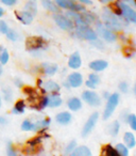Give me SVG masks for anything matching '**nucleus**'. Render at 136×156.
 Returning a JSON list of instances; mask_svg holds the SVG:
<instances>
[{
  "label": "nucleus",
  "mask_w": 136,
  "mask_h": 156,
  "mask_svg": "<svg viewBox=\"0 0 136 156\" xmlns=\"http://www.w3.org/2000/svg\"><path fill=\"white\" fill-rule=\"evenodd\" d=\"M3 5H8V7H13L17 3V0H0Z\"/></svg>",
  "instance_id": "40"
},
{
  "label": "nucleus",
  "mask_w": 136,
  "mask_h": 156,
  "mask_svg": "<svg viewBox=\"0 0 136 156\" xmlns=\"http://www.w3.org/2000/svg\"><path fill=\"white\" fill-rule=\"evenodd\" d=\"M25 110H26V102L20 100V101H17L16 104L14 105L13 109H12V112H13L14 115H22V113L25 112Z\"/></svg>",
  "instance_id": "23"
},
{
  "label": "nucleus",
  "mask_w": 136,
  "mask_h": 156,
  "mask_svg": "<svg viewBox=\"0 0 136 156\" xmlns=\"http://www.w3.org/2000/svg\"><path fill=\"white\" fill-rule=\"evenodd\" d=\"M123 141H124V144L127 145L129 149H133L135 147V144H136V139H135V136H134L133 133L131 132H127L123 136Z\"/></svg>",
  "instance_id": "20"
},
{
  "label": "nucleus",
  "mask_w": 136,
  "mask_h": 156,
  "mask_svg": "<svg viewBox=\"0 0 136 156\" xmlns=\"http://www.w3.org/2000/svg\"><path fill=\"white\" fill-rule=\"evenodd\" d=\"M102 154L106 156H118V153L117 151L115 150V147H113L111 144H108L104 147L103 151H102Z\"/></svg>",
  "instance_id": "27"
},
{
  "label": "nucleus",
  "mask_w": 136,
  "mask_h": 156,
  "mask_svg": "<svg viewBox=\"0 0 136 156\" xmlns=\"http://www.w3.org/2000/svg\"><path fill=\"white\" fill-rule=\"evenodd\" d=\"M71 120H72V115L68 111H62V112L58 113L55 115V121L60 125H67V124H69L71 122Z\"/></svg>",
  "instance_id": "12"
},
{
  "label": "nucleus",
  "mask_w": 136,
  "mask_h": 156,
  "mask_svg": "<svg viewBox=\"0 0 136 156\" xmlns=\"http://www.w3.org/2000/svg\"><path fill=\"white\" fill-rule=\"evenodd\" d=\"M82 65V59L79 52H74L68 59V66L72 69H78Z\"/></svg>",
  "instance_id": "11"
},
{
  "label": "nucleus",
  "mask_w": 136,
  "mask_h": 156,
  "mask_svg": "<svg viewBox=\"0 0 136 156\" xmlns=\"http://www.w3.org/2000/svg\"><path fill=\"white\" fill-rule=\"evenodd\" d=\"M25 11L31 13L33 16L36 15V13H37V2H36V0H29L28 2L25 5Z\"/></svg>",
  "instance_id": "24"
},
{
  "label": "nucleus",
  "mask_w": 136,
  "mask_h": 156,
  "mask_svg": "<svg viewBox=\"0 0 136 156\" xmlns=\"http://www.w3.org/2000/svg\"><path fill=\"white\" fill-rule=\"evenodd\" d=\"M67 83H69L71 88H79L83 83V76L78 72H74L68 76Z\"/></svg>",
  "instance_id": "10"
},
{
  "label": "nucleus",
  "mask_w": 136,
  "mask_h": 156,
  "mask_svg": "<svg viewBox=\"0 0 136 156\" xmlns=\"http://www.w3.org/2000/svg\"><path fill=\"white\" fill-rule=\"evenodd\" d=\"M123 2L127 3V5H129L130 7H132V8H135V5H136L135 0H123Z\"/></svg>",
  "instance_id": "43"
},
{
  "label": "nucleus",
  "mask_w": 136,
  "mask_h": 156,
  "mask_svg": "<svg viewBox=\"0 0 136 156\" xmlns=\"http://www.w3.org/2000/svg\"><path fill=\"white\" fill-rule=\"evenodd\" d=\"M5 35H7V37L10 40V41L15 42V41H17V40H18L17 32H16V31H14V30H12V29H10V28H9V30H8V32L5 33Z\"/></svg>",
  "instance_id": "33"
},
{
  "label": "nucleus",
  "mask_w": 136,
  "mask_h": 156,
  "mask_svg": "<svg viewBox=\"0 0 136 156\" xmlns=\"http://www.w3.org/2000/svg\"><path fill=\"white\" fill-rule=\"evenodd\" d=\"M128 124L130 125V127L132 128L133 130H136V115L134 113H131V115H128L127 119Z\"/></svg>",
  "instance_id": "29"
},
{
  "label": "nucleus",
  "mask_w": 136,
  "mask_h": 156,
  "mask_svg": "<svg viewBox=\"0 0 136 156\" xmlns=\"http://www.w3.org/2000/svg\"><path fill=\"white\" fill-rule=\"evenodd\" d=\"M63 101L61 98L60 94L53 93L50 96H48V107H51V108H56V107H60L62 105Z\"/></svg>",
  "instance_id": "15"
},
{
  "label": "nucleus",
  "mask_w": 136,
  "mask_h": 156,
  "mask_svg": "<svg viewBox=\"0 0 136 156\" xmlns=\"http://www.w3.org/2000/svg\"><path fill=\"white\" fill-rule=\"evenodd\" d=\"M88 80H89V81H91V83H93L94 85H96V86H98L100 83H101L100 76L98 75V74H96V73L89 74V76H88Z\"/></svg>",
  "instance_id": "32"
},
{
  "label": "nucleus",
  "mask_w": 136,
  "mask_h": 156,
  "mask_svg": "<svg viewBox=\"0 0 136 156\" xmlns=\"http://www.w3.org/2000/svg\"><path fill=\"white\" fill-rule=\"evenodd\" d=\"M76 147H77V141L71 140L68 144H67L66 149H65V154H71V152L76 149Z\"/></svg>",
  "instance_id": "34"
},
{
  "label": "nucleus",
  "mask_w": 136,
  "mask_h": 156,
  "mask_svg": "<svg viewBox=\"0 0 136 156\" xmlns=\"http://www.w3.org/2000/svg\"><path fill=\"white\" fill-rule=\"evenodd\" d=\"M41 139H43V137H41V136L36 137V138H32L31 140L28 141V144H30L31 147H34L35 145H37L38 143L41 142Z\"/></svg>",
  "instance_id": "36"
},
{
  "label": "nucleus",
  "mask_w": 136,
  "mask_h": 156,
  "mask_svg": "<svg viewBox=\"0 0 136 156\" xmlns=\"http://www.w3.org/2000/svg\"><path fill=\"white\" fill-rule=\"evenodd\" d=\"M103 20H104V26L108 28L112 31H118L122 28L121 25V20H119V16L115 15L113 12L106 11L103 14Z\"/></svg>",
  "instance_id": "1"
},
{
  "label": "nucleus",
  "mask_w": 136,
  "mask_h": 156,
  "mask_svg": "<svg viewBox=\"0 0 136 156\" xmlns=\"http://www.w3.org/2000/svg\"><path fill=\"white\" fill-rule=\"evenodd\" d=\"M3 93H5V101H8V102H10V101L12 100V91L10 89H5L3 88L2 89Z\"/></svg>",
  "instance_id": "39"
},
{
  "label": "nucleus",
  "mask_w": 136,
  "mask_h": 156,
  "mask_svg": "<svg viewBox=\"0 0 136 156\" xmlns=\"http://www.w3.org/2000/svg\"><path fill=\"white\" fill-rule=\"evenodd\" d=\"M85 85H86V87L87 88H89L91 90H95L96 88H97V86L96 85H94L91 81H89V80H86V83H85Z\"/></svg>",
  "instance_id": "41"
},
{
  "label": "nucleus",
  "mask_w": 136,
  "mask_h": 156,
  "mask_svg": "<svg viewBox=\"0 0 136 156\" xmlns=\"http://www.w3.org/2000/svg\"><path fill=\"white\" fill-rule=\"evenodd\" d=\"M58 65L54 64V63H48V62H45L41 64V69L43 72L48 76H53L54 74L58 72Z\"/></svg>",
  "instance_id": "16"
},
{
  "label": "nucleus",
  "mask_w": 136,
  "mask_h": 156,
  "mask_svg": "<svg viewBox=\"0 0 136 156\" xmlns=\"http://www.w3.org/2000/svg\"><path fill=\"white\" fill-rule=\"evenodd\" d=\"M32 126H33V123L30 120H25L22 123L20 128H22V130H24V132H31V130H32Z\"/></svg>",
  "instance_id": "31"
},
{
  "label": "nucleus",
  "mask_w": 136,
  "mask_h": 156,
  "mask_svg": "<svg viewBox=\"0 0 136 156\" xmlns=\"http://www.w3.org/2000/svg\"><path fill=\"white\" fill-rule=\"evenodd\" d=\"M3 14H5V10H3L2 8H0V17H1Z\"/></svg>",
  "instance_id": "47"
},
{
  "label": "nucleus",
  "mask_w": 136,
  "mask_h": 156,
  "mask_svg": "<svg viewBox=\"0 0 136 156\" xmlns=\"http://www.w3.org/2000/svg\"><path fill=\"white\" fill-rule=\"evenodd\" d=\"M0 108H1V96H0Z\"/></svg>",
  "instance_id": "50"
},
{
  "label": "nucleus",
  "mask_w": 136,
  "mask_h": 156,
  "mask_svg": "<svg viewBox=\"0 0 136 156\" xmlns=\"http://www.w3.org/2000/svg\"><path fill=\"white\" fill-rule=\"evenodd\" d=\"M7 154L9 156H15L16 155V152L14 150L13 145H12V142L8 143V147H7Z\"/></svg>",
  "instance_id": "38"
},
{
  "label": "nucleus",
  "mask_w": 136,
  "mask_h": 156,
  "mask_svg": "<svg viewBox=\"0 0 136 156\" xmlns=\"http://www.w3.org/2000/svg\"><path fill=\"white\" fill-rule=\"evenodd\" d=\"M108 66V63L105 60H94L89 63V69L94 72H102Z\"/></svg>",
  "instance_id": "13"
},
{
  "label": "nucleus",
  "mask_w": 136,
  "mask_h": 156,
  "mask_svg": "<svg viewBox=\"0 0 136 156\" xmlns=\"http://www.w3.org/2000/svg\"><path fill=\"white\" fill-rule=\"evenodd\" d=\"M9 51H8L7 49H2V51H1V54H0V63L2 65L7 64L8 61H9Z\"/></svg>",
  "instance_id": "30"
},
{
  "label": "nucleus",
  "mask_w": 136,
  "mask_h": 156,
  "mask_svg": "<svg viewBox=\"0 0 136 156\" xmlns=\"http://www.w3.org/2000/svg\"><path fill=\"white\" fill-rule=\"evenodd\" d=\"M82 100L87 105L93 107H98L101 105V98L94 90H85L82 93Z\"/></svg>",
  "instance_id": "5"
},
{
  "label": "nucleus",
  "mask_w": 136,
  "mask_h": 156,
  "mask_svg": "<svg viewBox=\"0 0 136 156\" xmlns=\"http://www.w3.org/2000/svg\"><path fill=\"white\" fill-rule=\"evenodd\" d=\"M1 50H2V47H1V46H0V51H1Z\"/></svg>",
  "instance_id": "51"
},
{
  "label": "nucleus",
  "mask_w": 136,
  "mask_h": 156,
  "mask_svg": "<svg viewBox=\"0 0 136 156\" xmlns=\"http://www.w3.org/2000/svg\"><path fill=\"white\" fill-rule=\"evenodd\" d=\"M46 47H47V43L41 37H29L26 40V48L31 52L45 49Z\"/></svg>",
  "instance_id": "2"
},
{
  "label": "nucleus",
  "mask_w": 136,
  "mask_h": 156,
  "mask_svg": "<svg viewBox=\"0 0 136 156\" xmlns=\"http://www.w3.org/2000/svg\"><path fill=\"white\" fill-rule=\"evenodd\" d=\"M50 122H51V119L47 118V119L44 120H39V121L33 123L32 126V130L33 132H36V130H45L46 128H48V126L50 125Z\"/></svg>",
  "instance_id": "18"
},
{
  "label": "nucleus",
  "mask_w": 136,
  "mask_h": 156,
  "mask_svg": "<svg viewBox=\"0 0 136 156\" xmlns=\"http://www.w3.org/2000/svg\"><path fill=\"white\" fill-rule=\"evenodd\" d=\"M53 20L55 22V24L60 27L63 30H72L75 28L74 23L67 17L66 15H62V14L55 13L53 15Z\"/></svg>",
  "instance_id": "7"
},
{
  "label": "nucleus",
  "mask_w": 136,
  "mask_h": 156,
  "mask_svg": "<svg viewBox=\"0 0 136 156\" xmlns=\"http://www.w3.org/2000/svg\"><path fill=\"white\" fill-rule=\"evenodd\" d=\"M8 122H9V120L7 118L3 117V115H0V125H7Z\"/></svg>",
  "instance_id": "42"
},
{
  "label": "nucleus",
  "mask_w": 136,
  "mask_h": 156,
  "mask_svg": "<svg viewBox=\"0 0 136 156\" xmlns=\"http://www.w3.org/2000/svg\"><path fill=\"white\" fill-rule=\"evenodd\" d=\"M41 5L47 11L52 12V13H58L60 12V8L52 0H41Z\"/></svg>",
  "instance_id": "21"
},
{
  "label": "nucleus",
  "mask_w": 136,
  "mask_h": 156,
  "mask_svg": "<svg viewBox=\"0 0 136 156\" xmlns=\"http://www.w3.org/2000/svg\"><path fill=\"white\" fill-rule=\"evenodd\" d=\"M47 106H48V96H43V98L39 101L38 104H37L35 107H32V108L38 109V110H43V109H45Z\"/></svg>",
  "instance_id": "28"
},
{
  "label": "nucleus",
  "mask_w": 136,
  "mask_h": 156,
  "mask_svg": "<svg viewBox=\"0 0 136 156\" xmlns=\"http://www.w3.org/2000/svg\"><path fill=\"white\" fill-rule=\"evenodd\" d=\"M119 129H120V124H119L118 121H114L108 126V133H110V135L113 137H116L117 135H118Z\"/></svg>",
  "instance_id": "25"
},
{
  "label": "nucleus",
  "mask_w": 136,
  "mask_h": 156,
  "mask_svg": "<svg viewBox=\"0 0 136 156\" xmlns=\"http://www.w3.org/2000/svg\"><path fill=\"white\" fill-rule=\"evenodd\" d=\"M79 2L83 3V5H93V1H91V0H79Z\"/></svg>",
  "instance_id": "44"
},
{
  "label": "nucleus",
  "mask_w": 136,
  "mask_h": 156,
  "mask_svg": "<svg viewBox=\"0 0 136 156\" xmlns=\"http://www.w3.org/2000/svg\"><path fill=\"white\" fill-rule=\"evenodd\" d=\"M112 0H100V2L101 3H111Z\"/></svg>",
  "instance_id": "46"
},
{
  "label": "nucleus",
  "mask_w": 136,
  "mask_h": 156,
  "mask_svg": "<svg viewBox=\"0 0 136 156\" xmlns=\"http://www.w3.org/2000/svg\"><path fill=\"white\" fill-rule=\"evenodd\" d=\"M119 8L121 10V14L122 16L128 20V22H131L133 24L136 23V12L134 11V9L132 7H130L129 5L124 2H121V1H117Z\"/></svg>",
  "instance_id": "8"
},
{
  "label": "nucleus",
  "mask_w": 136,
  "mask_h": 156,
  "mask_svg": "<svg viewBox=\"0 0 136 156\" xmlns=\"http://www.w3.org/2000/svg\"><path fill=\"white\" fill-rule=\"evenodd\" d=\"M97 32L102 39L105 40L108 43H113L117 40V37L114 33V31L106 28L104 25H102V23H97Z\"/></svg>",
  "instance_id": "6"
},
{
  "label": "nucleus",
  "mask_w": 136,
  "mask_h": 156,
  "mask_svg": "<svg viewBox=\"0 0 136 156\" xmlns=\"http://www.w3.org/2000/svg\"><path fill=\"white\" fill-rule=\"evenodd\" d=\"M108 96H110V94H108V92H104V93H103V98H108Z\"/></svg>",
  "instance_id": "48"
},
{
  "label": "nucleus",
  "mask_w": 136,
  "mask_h": 156,
  "mask_svg": "<svg viewBox=\"0 0 136 156\" xmlns=\"http://www.w3.org/2000/svg\"><path fill=\"white\" fill-rule=\"evenodd\" d=\"M119 101H120V96H119L118 93L110 94V96L108 98V103H106L105 109H104V112H103V120H108L112 117L115 109L118 106Z\"/></svg>",
  "instance_id": "3"
},
{
  "label": "nucleus",
  "mask_w": 136,
  "mask_h": 156,
  "mask_svg": "<svg viewBox=\"0 0 136 156\" xmlns=\"http://www.w3.org/2000/svg\"><path fill=\"white\" fill-rule=\"evenodd\" d=\"M67 106L71 111H79L82 108V101L78 98H71L67 102Z\"/></svg>",
  "instance_id": "17"
},
{
  "label": "nucleus",
  "mask_w": 136,
  "mask_h": 156,
  "mask_svg": "<svg viewBox=\"0 0 136 156\" xmlns=\"http://www.w3.org/2000/svg\"><path fill=\"white\" fill-rule=\"evenodd\" d=\"M22 85H24V83H22V81L20 80V79H15V86H16V87H17V88H22Z\"/></svg>",
  "instance_id": "45"
},
{
  "label": "nucleus",
  "mask_w": 136,
  "mask_h": 156,
  "mask_svg": "<svg viewBox=\"0 0 136 156\" xmlns=\"http://www.w3.org/2000/svg\"><path fill=\"white\" fill-rule=\"evenodd\" d=\"M98 119H99V113L98 112H94L89 115V118L87 119V121L85 122L84 126H83L82 133H81V135H82L83 138L86 137V136H88V135L91 134V130L94 129V127H95L96 124H97Z\"/></svg>",
  "instance_id": "9"
},
{
  "label": "nucleus",
  "mask_w": 136,
  "mask_h": 156,
  "mask_svg": "<svg viewBox=\"0 0 136 156\" xmlns=\"http://www.w3.org/2000/svg\"><path fill=\"white\" fill-rule=\"evenodd\" d=\"M8 30H9V26L7 25V23L5 20H0V33L5 34L8 32Z\"/></svg>",
  "instance_id": "37"
},
{
  "label": "nucleus",
  "mask_w": 136,
  "mask_h": 156,
  "mask_svg": "<svg viewBox=\"0 0 136 156\" xmlns=\"http://www.w3.org/2000/svg\"><path fill=\"white\" fill-rule=\"evenodd\" d=\"M15 15H16V17H17V20H19V22H22L24 25H30L31 23L33 22V17H34L32 14L27 11H22V12H20V13L15 12Z\"/></svg>",
  "instance_id": "14"
},
{
  "label": "nucleus",
  "mask_w": 136,
  "mask_h": 156,
  "mask_svg": "<svg viewBox=\"0 0 136 156\" xmlns=\"http://www.w3.org/2000/svg\"><path fill=\"white\" fill-rule=\"evenodd\" d=\"M1 74H2V67H1V65H0V76H1Z\"/></svg>",
  "instance_id": "49"
},
{
  "label": "nucleus",
  "mask_w": 136,
  "mask_h": 156,
  "mask_svg": "<svg viewBox=\"0 0 136 156\" xmlns=\"http://www.w3.org/2000/svg\"><path fill=\"white\" fill-rule=\"evenodd\" d=\"M72 156H91V152L85 145H81V147H76V149L71 152Z\"/></svg>",
  "instance_id": "19"
},
{
  "label": "nucleus",
  "mask_w": 136,
  "mask_h": 156,
  "mask_svg": "<svg viewBox=\"0 0 136 156\" xmlns=\"http://www.w3.org/2000/svg\"><path fill=\"white\" fill-rule=\"evenodd\" d=\"M115 150L117 151L118 155L129 156V147H128L125 144H123V143H118V144L115 147Z\"/></svg>",
  "instance_id": "26"
},
{
  "label": "nucleus",
  "mask_w": 136,
  "mask_h": 156,
  "mask_svg": "<svg viewBox=\"0 0 136 156\" xmlns=\"http://www.w3.org/2000/svg\"><path fill=\"white\" fill-rule=\"evenodd\" d=\"M44 88H45V91L51 92V93H58V92H60V90H61L60 85L56 83L55 81H53V80L46 81L45 85H44Z\"/></svg>",
  "instance_id": "22"
},
{
  "label": "nucleus",
  "mask_w": 136,
  "mask_h": 156,
  "mask_svg": "<svg viewBox=\"0 0 136 156\" xmlns=\"http://www.w3.org/2000/svg\"><path fill=\"white\" fill-rule=\"evenodd\" d=\"M118 88L121 93H128V91H129V85H128V83H125V81H121V83H119Z\"/></svg>",
  "instance_id": "35"
},
{
  "label": "nucleus",
  "mask_w": 136,
  "mask_h": 156,
  "mask_svg": "<svg viewBox=\"0 0 136 156\" xmlns=\"http://www.w3.org/2000/svg\"><path fill=\"white\" fill-rule=\"evenodd\" d=\"M76 35L80 39L86 41H95L98 39V34L94 29L89 28L88 26H76Z\"/></svg>",
  "instance_id": "4"
}]
</instances>
